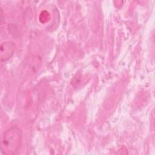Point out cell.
I'll return each instance as SVG.
<instances>
[{
	"label": "cell",
	"instance_id": "1",
	"mask_svg": "<svg viewBox=\"0 0 155 155\" xmlns=\"http://www.w3.org/2000/svg\"><path fill=\"white\" fill-rule=\"evenodd\" d=\"M22 140L21 130L17 126H13L4 133L1 143V151L7 155L18 153L21 147Z\"/></svg>",
	"mask_w": 155,
	"mask_h": 155
},
{
	"label": "cell",
	"instance_id": "2",
	"mask_svg": "<svg viewBox=\"0 0 155 155\" xmlns=\"http://www.w3.org/2000/svg\"><path fill=\"white\" fill-rule=\"evenodd\" d=\"M15 44L12 41H4L0 46V59L1 61H5L13 55Z\"/></svg>",
	"mask_w": 155,
	"mask_h": 155
}]
</instances>
